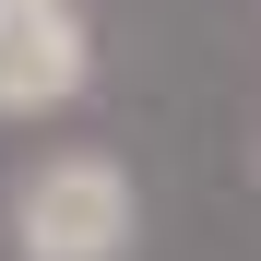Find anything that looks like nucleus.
Wrapping results in <instances>:
<instances>
[{"label": "nucleus", "instance_id": "obj_1", "mask_svg": "<svg viewBox=\"0 0 261 261\" xmlns=\"http://www.w3.org/2000/svg\"><path fill=\"white\" fill-rule=\"evenodd\" d=\"M0 226H12V261H130L143 249V190H130L119 154L60 143V154H36L12 178Z\"/></svg>", "mask_w": 261, "mask_h": 261}, {"label": "nucleus", "instance_id": "obj_2", "mask_svg": "<svg viewBox=\"0 0 261 261\" xmlns=\"http://www.w3.org/2000/svg\"><path fill=\"white\" fill-rule=\"evenodd\" d=\"M95 83L83 0H0V119H48Z\"/></svg>", "mask_w": 261, "mask_h": 261}]
</instances>
